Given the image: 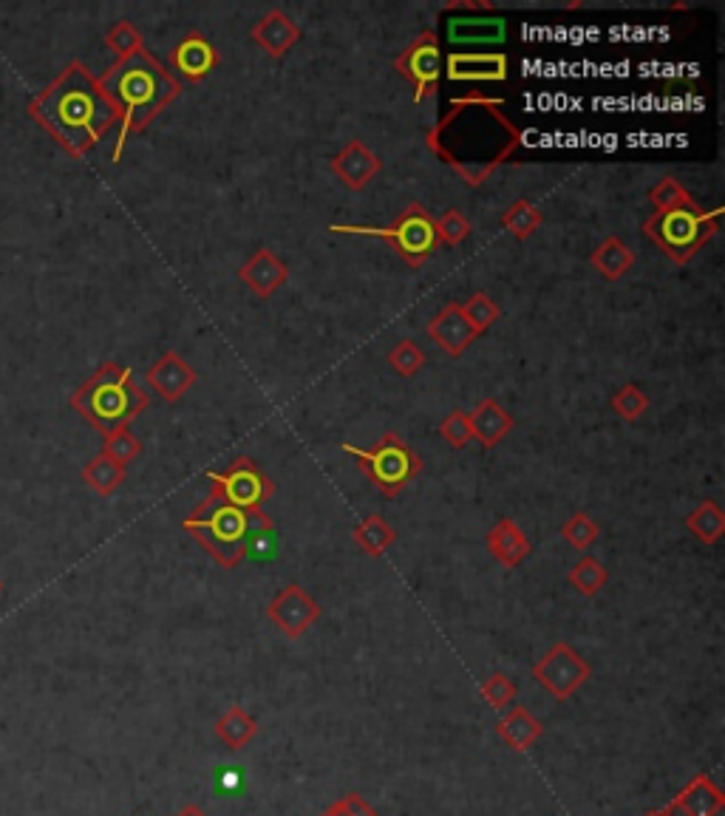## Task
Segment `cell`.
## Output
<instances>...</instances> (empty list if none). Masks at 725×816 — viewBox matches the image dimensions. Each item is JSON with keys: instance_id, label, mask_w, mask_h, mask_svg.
I'll return each instance as SVG.
<instances>
[{"instance_id": "5b68a950", "label": "cell", "mask_w": 725, "mask_h": 816, "mask_svg": "<svg viewBox=\"0 0 725 816\" xmlns=\"http://www.w3.org/2000/svg\"><path fill=\"white\" fill-rule=\"evenodd\" d=\"M719 215H723V208L706 213L697 204L694 208L657 210L644 222V233L668 261L688 264L717 235Z\"/></svg>"}, {"instance_id": "ee69618b", "label": "cell", "mask_w": 725, "mask_h": 816, "mask_svg": "<svg viewBox=\"0 0 725 816\" xmlns=\"http://www.w3.org/2000/svg\"><path fill=\"white\" fill-rule=\"evenodd\" d=\"M644 816H668L666 808H655V810H646Z\"/></svg>"}, {"instance_id": "ffe728a7", "label": "cell", "mask_w": 725, "mask_h": 816, "mask_svg": "<svg viewBox=\"0 0 725 816\" xmlns=\"http://www.w3.org/2000/svg\"><path fill=\"white\" fill-rule=\"evenodd\" d=\"M239 279L241 284L250 286L253 295L270 298L286 284V279H290V266L278 259L272 250L261 248L246 259V264L239 270Z\"/></svg>"}, {"instance_id": "2e32d148", "label": "cell", "mask_w": 725, "mask_h": 816, "mask_svg": "<svg viewBox=\"0 0 725 816\" xmlns=\"http://www.w3.org/2000/svg\"><path fill=\"white\" fill-rule=\"evenodd\" d=\"M148 386L164 400V403H179L190 389L197 386V372L184 361L179 352H164L145 374Z\"/></svg>"}, {"instance_id": "ab89813d", "label": "cell", "mask_w": 725, "mask_h": 816, "mask_svg": "<svg viewBox=\"0 0 725 816\" xmlns=\"http://www.w3.org/2000/svg\"><path fill=\"white\" fill-rule=\"evenodd\" d=\"M440 437L451 445V449L462 451L467 443L473 440V431H471V420H467V412H451L449 417L440 423Z\"/></svg>"}, {"instance_id": "f6af8a7d", "label": "cell", "mask_w": 725, "mask_h": 816, "mask_svg": "<svg viewBox=\"0 0 725 816\" xmlns=\"http://www.w3.org/2000/svg\"><path fill=\"white\" fill-rule=\"evenodd\" d=\"M0 593H3V582H0Z\"/></svg>"}, {"instance_id": "277c9868", "label": "cell", "mask_w": 725, "mask_h": 816, "mask_svg": "<svg viewBox=\"0 0 725 816\" xmlns=\"http://www.w3.org/2000/svg\"><path fill=\"white\" fill-rule=\"evenodd\" d=\"M184 531L197 538L199 547L215 558L224 570H235L246 558V511L208 494V500L193 507L188 520L182 522Z\"/></svg>"}, {"instance_id": "ba28073f", "label": "cell", "mask_w": 725, "mask_h": 816, "mask_svg": "<svg viewBox=\"0 0 725 816\" xmlns=\"http://www.w3.org/2000/svg\"><path fill=\"white\" fill-rule=\"evenodd\" d=\"M208 480L210 494L241 507V511L264 507V502L272 500V494H275V485H272L270 476L250 456H235L228 471H210Z\"/></svg>"}, {"instance_id": "603a6c76", "label": "cell", "mask_w": 725, "mask_h": 816, "mask_svg": "<svg viewBox=\"0 0 725 816\" xmlns=\"http://www.w3.org/2000/svg\"><path fill=\"white\" fill-rule=\"evenodd\" d=\"M496 734L513 752L524 754L536 746L538 737L544 734V726L527 706H511V712L496 723Z\"/></svg>"}, {"instance_id": "44dd1931", "label": "cell", "mask_w": 725, "mask_h": 816, "mask_svg": "<svg viewBox=\"0 0 725 816\" xmlns=\"http://www.w3.org/2000/svg\"><path fill=\"white\" fill-rule=\"evenodd\" d=\"M485 542H487V551H491V556L507 570L518 567V564H522L524 558L533 553V544H530L527 533H524L516 522L507 520V516H502V520H499L496 525L487 531Z\"/></svg>"}, {"instance_id": "5bb4252c", "label": "cell", "mask_w": 725, "mask_h": 816, "mask_svg": "<svg viewBox=\"0 0 725 816\" xmlns=\"http://www.w3.org/2000/svg\"><path fill=\"white\" fill-rule=\"evenodd\" d=\"M425 335L451 357L465 355V349L471 346L476 338H482L480 332L473 330L471 321H467L465 312H462V304H456V301L442 306V310L425 323Z\"/></svg>"}, {"instance_id": "7bdbcfd3", "label": "cell", "mask_w": 725, "mask_h": 816, "mask_svg": "<svg viewBox=\"0 0 725 816\" xmlns=\"http://www.w3.org/2000/svg\"><path fill=\"white\" fill-rule=\"evenodd\" d=\"M173 816H210V814H208V810L202 808V805H193V803H190V805H184V808H179L177 814H173Z\"/></svg>"}, {"instance_id": "83f0119b", "label": "cell", "mask_w": 725, "mask_h": 816, "mask_svg": "<svg viewBox=\"0 0 725 816\" xmlns=\"http://www.w3.org/2000/svg\"><path fill=\"white\" fill-rule=\"evenodd\" d=\"M686 531L703 544H717L725 533V511L714 500H706L703 505L694 507L683 520Z\"/></svg>"}, {"instance_id": "d6a6232c", "label": "cell", "mask_w": 725, "mask_h": 816, "mask_svg": "<svg viewBox=\"0 0 725 816\" xmlns=\"http://www.w3.org/2000/svg\"><path fill=\"white\" fill-rule=\"evenodd\" d=\"M462 312H465V318L471 321V326L480 332V335H485L493 323L502 318V310H499V306L493 304V298L482 290L473 292V295L467 298L465 304H462Z\"/></svg>"}, {"instance_id": "30bf717a", "label": "cell", "mask_w": 725, "mask_h": 816, "mask_svg": "<svg viewBox=\"0 0 725 816\" xmlns=\"http://www.w3.org/2000/svg\"><path fill=\"white\" fill-rule=\"evenodd\" d=\"M394 69L414 89V102L431 100L440 91L442 77V51L436 34L431 29L416 34L394 58Z\"/></svg>"}, {"instance_id": "4fadbf2b", "label": "cell", "mask_w": 725, "mask_h": 816, "mask_svg": "<svg viewBox=\"0 0 725 816\" xmlns=\"http://www.w3.org/2000/svg\"><path fill=\"white\" fill-rule=\"evenodd\" d=\"M168 66L182 77L184 83L199 85L204 83V80L213 74L215 66H219V51H215V46L210 43L204 34L190 32L173 46L171 54H168Z\"/></svg>"}, {"instance_id": "7402d4cb", "label": "cell", "mask_w": 725, "mask_h": 816, "mask_svg": "<svg viewBox=\"0 0 725 816\" xmlns=\"http://www.w3.org/2000/svg\"><path fill=\"white\" fill-rule=\"evenodd\" d=\"M467 420H471L473 440H480L485 449H496V445L511 434L513 425H516L511 414H507L505 405L493 397L476 403V409L467 412Z\"/></svg>"}, {"instance_id": "7c38bea8", "label": "cell", "mask_w": 725, "mask_h": 816, "mask_svg": "<svg viewBox=\"0 0 725 816\" xmlns=\"http://www.w3.org/2000/svg\"><path fill=\"white\" fill-rule=\"evenodd\" d=\"M511 60L502 51H451L445 77L451 83H505Z\"/></svg>"}, {"instance_id": "9a60e30c", "label": "cell", "mask_w": 725, "mask_h": 816, "mask_svg": "<svg viewBox=\"0 0 725 816\" xmlns=\"http://www.w3.org/2000/svg\"><path fill=\"white\" fill-rule=\"evenodd\" d=\"M666 810L668 816H725V794L712 774H694Z\"/></svg>"}, {"instance_id": "4dcf8cb0", "label": "cell", "mask_w": 725, "mask_h": 816, "mask_svg": "<svg viewBox=\"0 0 725 816\" xmlns=\"http://www.w3.org/2000/svg\"><path fill=\"white\" fill-rule=\"evenodd\" d=\"M601 536V525L584 511H575L567 522L562 525V538L578 553H587Z\"/></svg>"}, {"instance_id": "7a4b0ae2", "label": "cell", "mask_w": 725, "mask_h": 816, "mask_svg": "<svg viewBox=\"0 0 725 816\" xmlns=\"http://www.w3.org/2000/svg\"><path fill=\"white\" fill-rule=\"evenodd\" d=\"M97 80H100V89L105 91L108 100L114 102L117 114H120L114 162H120L128 137L145 131L164 108L182 94V83L148 49L137 51L133 58L117 60Z\"/></svg>"}, {"instance_id": "3957f363", "label": "cell", "mask_w": 725, "mask_h": 816, "mask_svg": "<svg viewBox=\"0 0 725 816\" xmlns=\"http://www.w3.org/2000/svg\"><path fill=\"white\" fill-rule=\"evenodd\" d=\"M71 409L105 437L111 431L128 429L145 412L148 394L145 389L137 386L131 366L108 361L74 389Z\"/></svg>"}, {"instance_id": "d4e9b609", "label": "cell", "mask_w": 725, "mask_h": 816, "mask_svg": "<svg viewBox=\"0 0 725 816\" xmlns=\"http://www.w3.org/2000/svg\"><path fill=\"white\" fill-rule=\"evenodd\" d=\"M590 264H593L606 281H621L626 272L635 266V253H632L630 244H626L621 235H606L598 248H595V253L590 255Z\"/></svg>"}, {"instance_id": "6da1fadb", "label": "cell", "mask_w": 725, "mask_h": 816, "mask_svg": "<svg viewBox=\"0 0 725 816\" xmlns=\"http://www.w3.org/2000/svg\"><path fill=\"white\" fill-rule=\"evenodd\" d=\"M29 117L74 159L94 151L108 133L120 128L114 102L108 100L100 80L80 60L69 63L58 80H51L29 102Z\"/></svg>"}, {"instance_id": "e0dca14e", "label": "cell", "mask_w": 725, "mask_h": 816, "mask_svg": "<svg viewBox=\"0 0 725 816\" xmlns=\"http://www.w3.org/2000/svg\"><path fill=\"white\" fill-rule=\"evenodd\" d=\"M451 46H499L507 40V20L502 14H454L445 20Z\"/></svg>"}, {"instance_id": "f35d334b", "label": "cell", "mask_w": 725, "mask_h": 816, "mask_svg": "<svg viewBox=\"0 0 725 816\" xmlns=\"http://www.w3.org/2000/svg\"><path fill=\"white\" fill-rule=\"evenodd\" d=\"M385 361L392 363V369L400 377H414L425 366V352L414 341H397Z\"/></svg>"}, {"instance_id": "d6986e66", "label": "cell", "mask_w": 725, "mask_h": 816, "mask_svg": "<svg viewBox=\"0 0 725 816\" xmlns=\"http://www.w3.org/2000/svg\"><path fill=\"white\" fill-rule=\"evenodd\" d=\"M255 46H261L264 54H270L272 60H281L284 54H290L295 49V43L301 40V26L284 12V9H272L266 12L259 23L253 26L250 32Z\"/></svg>"}, {"instance_id": "8fae6325", "label": "cell", "mask_w": 725, "mask_h": 816, "mask_svg": "<svg viewBox=\"0 0 725 816\" xmlns=\"http://www.w3.org/2000/svg\"><path fill=\"white\" fill-rule=\"evenodd\" d=\"M321 613V604L301 584H290V587L281 590L266 607V618H270L272 627L281 629V635L292 641H298L312 624H318Z\"/></svg>"}, {"instance_id": "cb8c5ba5", "label": "cell", "mask_w": 725, "mask_h": 816, "mask_svg": "<svg viewBox=\"0 0 725 816\" xmlns=\"http://www.w3.org/2000/svg\"><path fill=\"white\" fill-rule=\"evenodd\" d=\"M213 732L215 737H219L221 746H228L230 752H241V748H246L255 737H259L261 726L241 703H233V706L215 721Z\"/></svg>"}, {"instance_id": "1f68e13d", "label": "cell", "mask_w": 725, "mask_h": 816, "mask_svg": "<svg viewBox=\"0 0 725 816\" xmlns=\"http://www.w3.org/2000/svg\"><path fill=\"white\" fill-rule=\"evenodd\" d=\"M105 46L114 51L117 60H125V58H133L137 51L145 49V40H142V32H139L131 20H120V23H114L111 29H108Z\"/></svg>"}, {"instance_id": "b9f144b4", "label": "cell", "mask_w": 725, "mask_h": 816, "mask_svg": "<svg viewBox=\"0 0 725 816\" xmlns=\"http://www.w3.org/2000/svg\"><path fill=\"white\" fill-rule=\"evenodd\" d=\"M241 768H219V783L221 792H235L241 785Z\"/></svg>"}, {"instance_id": "60d3db41", "label": "cell", "mask_w": 725, "mask_h": 816, "mask_svg": "<svg viewBox=\"0 0 725 816\" xmlns=\"http://www.w3.org/2000/svg\"><path fill=\"white\" fill-rule=\"evenodd\" d=\"M321 816H377V808H374L369 799L360 797V794L349 792L346 797H341L338 803L329 805Z\"/></svg>"}, {"instance_id": "e575fe53", "label": "cell", "mask_w": 725, "mask_h": 816, "mask_svg": "<svg viewBox=\"0 0 725 816\" xmlns=\"http://www.w3.org/2000/svg\"><path fill=\"white\" fill-rule=\"evenodd\" d=\"M612 412L618 414L621 420H626V423H635V420H641L650 412V397L635 383H626V386H621L618 392L612 394Z\"/></svg>"}, {"instance_id": "52a82bcc", "label": "cell", "mask_w": 725, "mask_h": 816, "mask_svg": "<svg viewBox=\"0 0 725 816\" xmlns=\"http://www.w3.org/2000/svg\"><path fill=\"white\" fill-rule=\"evenodd\" d=\"M341 449L358 460L360 469L366 471L369 480H372L385 496H397L411 480H416V476L423 474V460H420V454H416L409 443H403V437L394 434V431H385L374 449H358V445L352 443H343Z\"/></svg>"}, {"instance_id": "836d02e7", "label": "cell", "mask_w": 725, "mask_h": 816, "mask_svg": "<svg viewBox=\"0 0 725 816\" xmlns=\"http://www.w3.org/2000/svg\"><path fill=\"white\" fill-rule=\"evenodd\" d=\"M516 692L518 689H516V684H513V677L505 675V672H493L485 684L480 686L482 701H485L493 712L511 709L513 701H516Z\"/></svg>"}, {"instance_id": "ac0fdd59", "label": "cell", "mask_w": 725, "mask_h": 816, "mask_svg": "<svg viewBox=\"0 0 725 816\" xmlns=\"http://www.w3.org/2000/svg\"><path fill=\"white\" fill-rule=\"evenodd\" d=\"M332 173L343 182V188L349 190H363L374 177L380 173L383 162H380L377 153L369 145H363L360 140H352L341 153H334L332 162H329Z\"/></svg>"}, {"instance_id": "8d00e7d4", "label": "cell", "mask_w": 725, "mask_h": 816, "mask_svg": "<svg viewBox=\"0 0 725 816\" xmlns=\"http://www.w3.org/2000/svg\"><path fill=\"white\" fill-rule=\"evenodd\" d=\"M102 454L111 456L120 465H131L139 454H142V443L137 440L131 429H117L111 434H105V445H102Z\"/></svg>"}, {"instance_id": "74e56055", "label": "cell", "mask_w": 725, "mask_h": 816, "mask_svg": "<svg viewBox=\"0 0 725 816\" xmlns=\"http://www.w3.org/2000/svg\"><path fill=\"white\" fill-rule=\"evenodd\" d=\"M650 202L655 204V213L657 210H675V208H694V199L688 197V190L683 188L677 179H661L655 188L650 190Z\"/></svg>"}, {"instance_id": "484cf974", "label": "cell", "mask_w": 725, "mask_h": 816, "mask_svg": "<svg viewBox=\"0 0 725 816\" xmlns=\"http://www.w3.org/2000/svg\"><path fill=\"white\" fill-rule=\"evenodd\" d=\"M352 536L354 544L360 547V553H366L369 558H383L385 551L397 542V531H394L380 513H369L366 520L354 527Z\"/></svg>"}, {"instance_id": "f1b7e54d", "label": "cell", "mask_w": 725, "mask_h": 816, "mask_svg": "<svg viewBox=\"0 0 725 816\" xmlns=\"http://www.w3.org/2000/svg\"><path fill=\"white\" fill-rule=\"evenodd\" d=\"M542 222H544L542 210L530 202V199H518V202H513L511 208L502 213V224H505V230L516 241H527L530 235L542 228Z\"/></svg>"}, {"instance_id": "d590c367", "label": "cell", "mask_w": 725, "mask_h": 816, "mask_svg": "<svg viewBox=\"0 0 725 816\" xmlns=\"http://www.w3.org/2000/svg\"><path fill=\"white\" fill-rule=\"evenodd\" d=\"M434 228H436V239H440V244H445V248H460L462 241L471 235V222H467V215L456 208L445 210L440 219H434Z\"/></svg>"}, {"instance_id": "f546056e", "label": "cell", "mask_w": 725, "mask_h": 816, "mask_svg": "<svg viewBox=\"0 0 725 816\" xmlns=\"http://www.w3.org/2000/svg\"><path fill=\"white\" fill-rule=\"evenodd\" d=\"M567 582L573 584V587L578 590L581 595H587V598H593V595H598L601 590L606 587V582H610V573H606V567L598 562V558L581 556L578 562H575L573 567H570Z\"/></svg>"}, {"instance_id": "9c48e42d", "label": "cell", "mask_w": 725, "mask_h": 816, "mask_svg": "<svg viewBox=\"0 0 725 816\" xmlns=\"http://www.w3.org/2000/svg\"><path fill=\"white\" fill-rule=\"evenodd\" d=\"M590 677H593V666L581 658V652L575 646L564 644V641L550 646L542 658L533 664V681L558 703L570 701L581 686L587 684Z\"/></svg>"}, {"instance_id": "8992f818", "label": "cell", "mask_w": 725, "mask_h": 816, "mask_svg": "<svg viewBox=\"0 0 725 816\" xmlns=\"http://www.w3.org/2000/svg\"><path fill=\"white\" fill-rule=\"evenodd\" d=\"M329 230L338 235H372V239L389 241L394 248V253H397L411 270H420V266L436 253V248H440L434 219H431L429 210H425L420 202H411L389 228H369V224H329Z\"/></svg>"}, {"instance_id": "4316f807", "label": "cell", "mask_w": 725, "mask_h": 816, "mask_svg": "<svg viewBox=\"0 0 725 816\" xmlns=\"http://www.w3.org/2000/svg\"><path fill=\"white\" fill-rule=\"evenodd\" d=\"M125 476H128L125 465H120V462H114L105 454H97L94 460L85 462V469H82V482H85L97 496H102V500L114 496L122 487V482H125Z\"/></svg>"}]
</instances>
